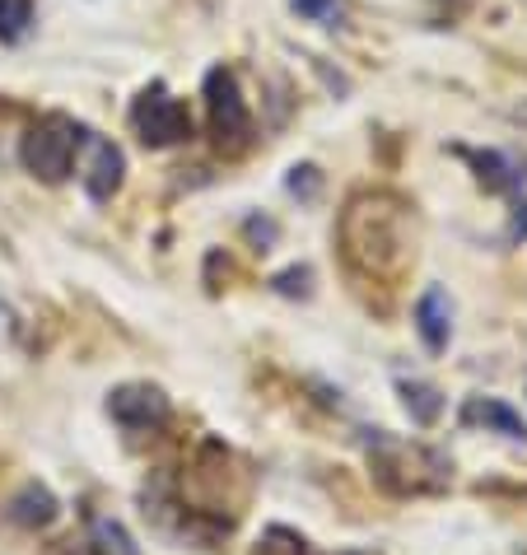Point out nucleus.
Returning a JSON list of instances; mask_svg holds the SVG:
<instances>
[{"mask_svg": "<svg viewBox=\"0 0 527 555\" xmlns=\"http://www.w3.org/2000/svg\"><path fill=\"white\" fill-rule=\"evenodd\" d=\"M462 425H486V429H494V435H504V439H527L523 415L514 406L494 402V397H472V402L462 406Z\"/></svg>", "mask_w": 527, "mask_h": 555, "instance_id": "6e6552de", "label": "nucleus"}, {"mask_svg": "<svg viewBox=\"0 0 527 555\" xmlns=\"http://www.w3.org/2000/svg\"><path fill=\"white\" fill-rule=\"evenodd\" d=\"M80 145H85V131L75 127L66 113H48L34 131L24 135L20 159H24L28 173L42 178V182H66L70 168H75V150Z\"/></svg>", "mask_w": 527, "mask_h": 555, "instance_id": "f03ea898", "label": "nucleus"}, {"mask_svg": "<svg viewBox=\"0 0 527 555\" xmlns=\"http://www.w3.org/2000/svg\"><path fill=\"white\" fill-rule=\"evenodd\" d=\"M514 238H527V202H523L518 215H514Z\"/></svg>", "mask_w": 527, "mask_h": 555, "instance_id": "2eb2a0df", "label": "nucleus"}, {"mask_svg": "<svg viewBox=\"0 0 527 555\" xmlns=\"http://www.w3.org/2000/svg\"><path fill=\"white\" fill-rule=\"evenodd\" d=\"M401 229H407V210L393 196H360V202H350L340 234H346V253L355 267L387 275L407 257V234Z\"/></svg>", "mask_w": 527, "mask_h": 555, "instance_id": "f257e3e1", "label": "nucleus"}, {"mask_svg": "<svg viewBox=\"0 0 527 555\" xmlns=\"http://www.w3.org/2000/svg\"><path fill=\"white\" fill-rule=\"evenodd\" d=\"M294 14H304V20H313V24H332L340 10H346V0H290Z\"/></svg>", "mask_w": 527, "mask_h": 555, "instance_id": "f8f14e48", "label": "nucleus"}, {"mask_svg": "<svg viewBox=\"0 0 527 555\" xmlns=\"http://www.w3.org/2000/svg\"><path fill=\"white\" fill-rule=\"evenodd\" d=\"M34 28V0H0V42H20Z\"/></svg>", "mask_w": 527, "mask_h": 555, "instance_id": "9b49d317", "label": "nucleus"}, {"mask_svg": "<svg viewBox=\"0 0 527 555\" xmlns=\"http://www.w3.org/2000/svg\"><path fill=\"white\" fill-rule=\"evenodd\" d=\"M131 127L150 150H168V145H178V141H188L192 135V113H188V103L173 99L164 85H154V89H145V94L136 99Z\"/></svg>", "mask_w": 527, "mask_h": 555, "instance_id": "7ed1b4c3", "label": "nucleus"}, {"mask_svg": "<svg viewBox=\"0 0 527 555\" xmlns=\"http://www.w3.org/2000/svg\"><path fill=\"white\" fill-rule=\"evenodd\" d=\"M401 397H407V411L415 425H434L444 411V397L439 388H429V383H401Z\"/></svg>", "mask_w": 527, "mask_h": 555, "instance_id": "9d476101", "label": "nucleus"}, {"mask_svg": "<svg viewBox=\"0 0 527 555\" xmlns=\"http://www.w3.org/2000/svg\"><path fill=\"white\" fill-rule=\"evenodd\" d=\"M206 107H210V131L220 150H243L247 135H253V113H247V103L239 94L234 70L215 66L206 75Z\"/></svg>", "mask_w": 527, "mask_h": 555, "instance_id": "20e7f679", "label": "nucleus"}, {"mask_svg": "<svg viewBox=\"0 0 527 555\" xmlns=\"http://www.w3.org/2000/svg\"><path fill=\"white\" fill-rule=\"evenodd\" d=\"M89 141V168H85V192L89 202H113L121 192V173H127V159L113 141H99V135H85Z\"/></svg>", "mask_w": 527, "mask_h": 555, "instance_id": "423d86ee", "label": "nucleus"}, {"mask_svg": "<svg viewBox=\"0 0 527 555\" xmlns=\"http://www.w3.org/2000/svg\"><path fill=\"white\" fill-rule=\"evenodd\" d=\"M61 514V504L48 486H38V481H28L20 495L10 500V518L20 522V528H48V522H56Z\"/></svg>", "mask_w": 527, "mask_h": 555, "instance_id": "1a4fd4ad", "label": "nucleus"}, {"mask_svg": "<svg viewBox=\"0 0 527 555\" xmlns=\"http://www.w3.org/2000/svg\"><path fill=\"white\" fill-rule=\"evenodd\" d=\"M415 332H421V341L429 350L448 346V336H453V308H448L444 289H425V295L415 299Z\"/></svg>", "mask_w": 527, "mask_h": 555, "instance_id": "0eeeda50", "label": "nucleus"}, {"mask_svg": "<svg viewBox=\"0 0 527 555\" xmlns=\"http://www.w3.org/2000/svg\"><path fill=\"white\" fill-rule=\"evenodd\" d=\"M107 411H113V421L121 429H159L168 421V397L159 388H150V383H121V388L107 397Z\"/></svg>", "mask_w": 527, "mask_h": 555, "instance_id": "39448f33", "label": "nucleus"}, {"mask_svg": "<svg viewBox=\"0 0 527 555\" xmlns=\"http://www.w3.org/2000/svg\"><path fill=\"white\" fill-rule=\"evenodd\" d=\"M476 168H480V178L490 182V188H514L518 173H509V164L500 159V154H476Z\"/></svg>", "mask_w": 527, "mask_h": 555, "instance_id": "ddd939ff", "label": "nucleus"}, {"mask_svg": "<svg viewBox=\"0 0 527 555\" xmlns=\"http://www.w3.org/2000/svg\"><path fill=\"white\" fill-rule=\"evenodd\" d=\"M290 192H304V196H318V168H313V164H304V168H294V173H290Z\"/></svg>", "mask_w": 527, "mask_h": 555, "instance_id": "4468645a", "label": "nucleus"}]
</instances>
